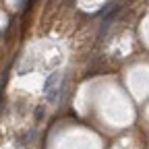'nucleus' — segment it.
<instances>
[{"mask_svg": "<svg viewBox=\"0 0 149 149\" xmlns=\"http://www.w3.org/2000/svg\"><path fill=\"white\" fill-rule=\"evenodd\" d=\"M58 91H60V72H52L44 83V93H46L48 102H56Z\"/></svg>", "mask_w": 149, "mask_h": 149, "instance_id": "obj_1", "label": "nucleus"}, {"mask_svg": "<svg viewBox=\"0 0 149 149\" xmlns=\"http://www.w3.org/2000/svg\"><path fill=\"white\" fill-rule=\"evenodd\" d=\"M122 8H124V0H114L112 2V6H110V10L106 13V17H104V23H102V35L110 29V25L118 19V15L122 13Z\"/></svg>", "mask_w": 149, "mask_h": 149, "instance_id": "obj_2", "label": "nucleus"}, {"mask_svg": "<svg viewBox=\"0 0 149 149\" xmlns=\"http://www.w3.org/2000/svg\"><path fill=\"white\" fill-rule=\"evenodd\" d=\"M46 116V110H44V106H37L35 108V120H42Z\"/></svg>", "mask_w": 149, "mask_h": 149, "instance_id": "obj_3", "label": "nucleus"}]
</instances>
